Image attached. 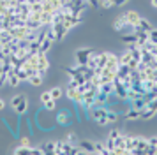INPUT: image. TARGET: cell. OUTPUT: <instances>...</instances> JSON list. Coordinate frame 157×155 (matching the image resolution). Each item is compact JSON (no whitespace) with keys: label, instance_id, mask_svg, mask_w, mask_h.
I'll use <instances>...</instances> for the list:
<instances>
[{"label":"cell","instance_id":"cell-1","mask_svg":"<svg viewBox=\"0 0 157 155\" xmlns=\"http://www.w3.org/2000/svg\"><path fill=\"white\" fill-rule=\"evenodd\" d=\"M157 113V99H154V100H148V104H147V108L141 111V115H140V118L141 120H150L154 118Z\"/></svg>","mask_w":157,"mask_h":155},{"label":"cell","instance_id":"cell-2","mask_svg":"<svg viewBox=\"0 0 157 155\" xmlns=\"http://www.w3.org/2000/svg\"><path fill=\"white\" fill-rule=\"evenodd\" d=\"M65 95L71 99V100H74L76 104H81V100H83V92H79L78 88H72V86H67V90H65Z\"/></svg>","mask_w":157,"mask_h":155},{"label":"cell","instance_id":"cell-3","mask_svg":"<svg viewBox=\"0 0 157 155\" xmlns=\"http://www.w3.org/2000/svg\"><path fill=\"white\" fill-rule=\"evenodd\" d=\"M39 55V62H37V72L44 76L46 74V70L50 67V62H48V58H46V53H37Z\"/></svg>","mask_w":157,"mask_h":155},{"label":"cell","instance_id":"cell-4","mask_svg":"<svg viewBox=\"0 0 157 155\" xmlns=\"http://www.w3.org/2000/svg\"><path fill=\"white\" fill-rule=\"evenodd\" d=\"M90 53H92V49H88V48H83V49H78L76 51V60L79 62V65H85L86 60H88V56H90Z\"/></svg>","mask_w":157,"mask_h":155},{"label":"cell","instance_id":"cell-5","mask_svg":"<svg viewBox=\"0 0 157 155\" xmlns=\"http://www.w3.org/2000/svg\"><path fill=\"white\" fill-rule=\"evenodd\" d=\"M125 16V20L131 27H138V23H140V14L136 13V11H127V13H124Z\"/></svg>","mask_w":157,"mask_h":155},{"label":"cell","instance_id":"cell-6","mask_svg":"<svg viewBox=\"0 0 157 155\" xmlns=\"http://www.w3.org/2000/svg\"><path fill=\"white\" fill-rule=\"evenodd\" d=\"M71 122H72L71 115H69L67 111H60L57 115V123H58V125H69Z\"/></svg>","mask_w":157,"mask_h":155},{"label":"cell","instance_id":"cell-7","mask_svg":"<svg viewBox=\"0 0 157 155\" xmlns=\"http://www.w3.org/2000/svg\"><path fill=\"white\" fill-rule=\"evenodd\" d=\"M129 23H127V20H125V16H124V14H122V16H118V18H117V21H115V30H117V32H124V28L127 27Z\"/></svg>","mask_w":157,"mask_h":155},{"label":"cell","instance_id":"cell-8","mask_svg":"<svg viewBox=\"0 0 157 155\" xmlns=\"http://www.w3.org/2000/svg\"><path fill=\"white\" fill-rule=\"evenodd\" d=\"M97 90L102 92V93H106V95H113L115 93V85L113 83H101Z\"/></svg>","mask_w":157,"mask_h":155},{"label":"cell","instance_id":"cell-9","mask_svg":"<svg viewBox=\"0 0 157 155\" xmlns=\"http://www.w3.org/2000/svg\"><path fill=\"white\" fill-rule=\"evenodd\" d=\"M27 108H29V100H27V97H23L21 100L14 106V109H16V113H18V115H23V113L27 111Z\"/></svg>","mask_w":157,"mask_h":155},{"label":"cell","instance_id":"cell-10","mask_svg":"<svg viewBox=\"0 0 157 155\" xmlns=\"http://www.w3.org/2000/svg\"><path fill=\"white\" fill-rule=\"evenodd\" d=\"M136 28H140V30H145V32H150V30L154 28V25H152L148 20H145V18H140V23H138V27H136Z\"/></svg>","mask_w":157,"mask_h":155},{"label":"cell","instance_id":"cell-11","mask_svg":"<svg viewBox=\"0 0 157 155\" xmlns=\"http://www.w3.org/2000/svg\"><path fill=\"white\" fill-rule=\"evenodd\" d=\"M7 81L11 86H18V85L21 83V79L18 78V74H16V70H13V72H9L7 74Z\"/></svg>","mask_w":157,"mask_h":155},{"label":"cell","instance_id":"cell-12","mask_svg":"<svg viewBox=\"0 0 157 155\" xmlns=\"http://www.w3.org/2000/svg\"><path fill=\"white\" fill-rule=\"evenodd\" d=\"M29 81H30V85L39 86V85H43V76H41L39 72H34V74H30L29 76Z\"/></svg>","mask_w":157,"mask_h":155},{"label":"cell","instance_id":"cell-13","mask_svg":"<svg viewBox=\"0 0 157 155\" xmlns=\"http://www.w3.org/2000/svg\"><path fill=\"white\" fill-rule=\"evenodd\" d=\"M78 146L83 150V153H94V143H90V141H81Z\"/></svg>","mask_w":157,"mask_h":155},{"label":"cell","instance_id":"cell-14","mask_svg":"<svg viewBox=\"0 0 157 155\" xmlns=\"http://www.w3.org/2000/svg\"><path fill=\"white\" fill-rule=\"evenodd\" d=\"M94 153H101V155H108V148L104 146V143H94Z\"/></svg>","mask_w":157,"mask_h":155},{"label":"cell","instance_id":"cell-15","mask_svg":"<svg viewBox=\"0 0 157 155\" xmlns=\"http://www.w3.org/2000/svg\"><path fill=\"white\" fill-rule=\"evenodd\" d=\"M41 150H43V153H55V141L44 143L43 146H41Z\"/></svg>","mask_w":157,"mask_h":155},{"label":"cell","instance_id":"cell-16","mask_svg":"<svg viewBox=\"0 0 157 155\" xmlns=\"http://www.w3.org/2000/svg\"><path fill=\"white\" fill-rule=\"evenodd\" d=\"M140 115H141V111H140V109L131 108V109L125 113V118H127V120H136V118H140Z\"/></svg>","mask_w":157,"mask_h":155},{"label":"cell","instance_id":"cell-17","mask_svg":"<svg viewBox=\"0 0 157 155\" xmlns=\"http://www.w3.org/2000/svg\"><path fill=\"white\" fill-rule=\"evenodd\" d=\"M51 99H55V100H58V99L64 95V90L60 88V86H55V88H51Z\"/></svg>","mask_w":157,"mask_h":155},{"label":"cell","instance_id":"cell-18","mask_svg":"<svg viewBox=\"0 0 157 155\" xmlns=\"http://www.w3.org/2000/svg\"><path fill=\"white\" fill-rule=\"evenodd\" d=\"M51 39H48V37H46V39H44L43 42H41V46H39V53H46V51H48V49H50V46H51Z\"/></svg>","mask_w":157,"mask_h":155},{"label":"cell","instance_id":"cell-19","mask_svg":"<svg viewBox=\"0 0 157 155\" xmlns=\"http://www.w3.org/2000/svg\"><path fill=\"white\" fill-rule=\"evenodd\" d=\"M122 41L127 42V44H134L136 42V34H125V35H120Z\"/></svg>","mask_w":157,"mask_h":155},{"label":"cell","instance_id":"cell-20","mask_svg":"<svg viewBox=\"0 0 157 155\" xmlns=\"http://www.w3.org/2000/svg\"><path fill=\"white\" fill-rule=\"evenodd\" d=\"M44 109H46V111H53V109H55V108H57V100H55V99H50V100H48V102H44Z\"/></svg>","mask_w":157,"mask_h":155},{"label":"cell","instance_id":"cell-21","mask_svg":"<svg viewBox=\"0 0 157 155\" xmlns=\"http://www.w3.org/2000/svg\"><path fill=\"white\" fill-rule=\"evenodd\" d=\"M148 42L150 44H157V28H152L148 32Z\"/></svg>","mask_w":157,"mask_h":155},{"label":"cell","instance_id":"cell-22","mask_svg":"<svg viewBox=\"0 0 157 155\" xmlns=\"http://www.w3.org/2000/svg\"><path fill=\"white\" fill-rule=\"evenodd\" d=\"M14 153L16 155H21V153H32V146H20V148H16L14 150Z\"/></svg>","mask_w":157,"mask_h":155},{"label":"cell","instance_id":"cell-23","mask_svg":"<svg viewBox=\"0 0 157 155\" xmlns=\"http://www.w3.org/2000/svg\"><path fill=\"white\" fill-rule=\"evenodd\" d=\"M118 60H120V63H129L131 60H132V55H131V51L127 49V51H125V53H124V55L118 58Z\"/></svg>","mask_w":157,"mask_h":155},{"label":"cell","instance_id":"cell-24","mask_svg":"<svg viewBox=\"0 0 157 155\" xmlns=\"http://www.w3.org/2000/svg\"><path fill=\"white\" fill-rule=\"evenodd\" d=\"M101 7L102 9H111V7H115V0H101Z\"/></svg>","mask_w":157,"mask_h":155},{"label":"cell","instance_id":"cell-25","mask_svg":"<svg viewBox=\"0 0 157 155\" xmlns=\"http://www.w3.org/2000/svg\"><path fill=\"white\" fill-rule=\"evenodd\" d=\"M104 146H106V148H108V152L111 153V150L115 148V139H113V138H109V136H108V139H106V143H104Z\"/></svg>","mask_w":157,"mask_h":155},{"label":"cell","instance_id":"cell-26","mask_svg":"<svg viewBox=\"0 0 157 155\" xmlns=\"http://www.w3.org/2000/svg\"><path fill=\"white\" fill-rule=\"evenodd\" d=\"M50 99H51V92H50V90H48V92H43V93H41V102H43V104H44V102H48Z\"/></svg>","mask_w":157,"mask_h":155},{"label":"cell","instance_id":"cell-27","mask_svg":"<svg viewBox=\"0 0 157 155\" xmlns=\"http://www.w3.org/2000/svg\"><path fill=\"white\" fill-rule=\"evenodd\" d=\"M21 99H23V95H14V97H13V100H11V106H16L20 100H21Z\"/></svg>","mask_w":157,"mask_h":155},{"label":"cell","instance_id":"cell-28","mask_svg":"<svg viewBox=\"0 0 157 155\" xmlns=\"http://www.w3.org/2000/svg\"><path fill=\"white\" fill-rule=\"evenodd\" d=\"M108 136H109V138H113V139H117V138L120 136V130H117V129H113V130H111V132L108 134Z\"/></svg>","mask_w":157,"mask_h":155},{"label":"cell","instance_id":"cell-29","mask_svg":"<svg viewBox=\"0 0 157 155\" xmlns=\"http://www.w3.org/2000/svg\"><path fill=\"white\" fill-rule=\"evenodd\" d=\"M74 139H76V134H74V132H69V134H67V139H65V141H69V143H72Z\"/></svg>","mask_w":157,"mask_h":155},{"label":"cell","instance_id":"cell-30","mask_svg":"<svg viewBox=\"0 0 157 155\" xmlns=\"http://www.w3.org/2000/svg\"><path fill=\"white\" fill-rule=\"evenodd\" d=\"M21 145L23 146H30V139L29 138H21Z\"/></svg>","mask_w":157,"mask_h":155},{"label":"cell","instance_id":"cell-31","mask_svg":"<svg viewBox=\"0 0 157 155\" xmlns=\"http://www.w3.org/2000/svg\"><path fill=\"white\" fill-rule=\"evenodd\" d=\"M125 2H129V0H115V7H117V6H122V4H125Z\"/></svg>","mask_w":157,"mask_h":155},{"label":"cell","instance_id":"cell-32","mask_svg":"<svg viewBox=\"0 0 157 155\" xmlns=\"http://www.w3.org/2000/svg\"><path fill=\"white\" fill-rule=\"evenodd\" d=\"M4 108H6V100H4V99H0V111H2Z\"/></svg>","mask_w":157,"mask_h":155},{"label":"cell","instance_id":"cell-33","mask_svg":"<svg viewBox=\"0 0 157 155\" xmlns=\"http://www.w3.org/2000/svg\"><path fill=\"white\" fill-rule=\"evenodd\" d=\"M152 6H154V7H157V0H152Z\"/></svg>","mask_w":157,"mask_h":155}]
</instances>
